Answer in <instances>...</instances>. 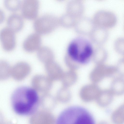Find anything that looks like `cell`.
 Wrapping results in <instances>:
<instances>
[{
    "label": "cell",
    "mask_w": 124,
    "mask_h": 124,
    "mask_svg": "<svg viewBox=\"0 0 124 124\" xmlns=\"http://www.w3.org/2000/svg\"><path fill=\"white\" fill-rule=\"evenodd\" d=\"M39 99L36 91L26 86L17 88L13 92L11 97L14 110L17 114L23 115L33 113L37 106Z\"/></svg>",
    "instance_id": "cell-1"
},
{
    "label": "cell",
    "mask_w": 124,
    "mask_h": 124,
    "mask_svg": "<svg viewBox=\"0 0 124 124\" xmlns=\"http://www.w3.org/2000/svg\"><path fill=\"white\" fill-rule=\"evenodd\" d=\"M92 44L82 37L75 38L69 44L65 58L81 63H85L93 53Z\"/></svg>",
    "instance_id": "cell-2"
},
{
    "label": "cell",
    "mask_w": 124,
    "mask_h": 124,
    "mask_svg": "<svg viewBox=\"0 0 124 124\" xmlns=\"http://www.w3.org/2000/svg\"><path fill=\"white\" fill-rule=\"evenodd\" d=\"M56 124H95L90 113L81 107L73 106L63 110L58 117Z\"/></svg>",
    "instance_id": "cell-3"
},
{
    "label": "cell",
    "mask_w": 124,
    "mask_h": 124,
    "mask_svg": "<svg viewBox=\"0 0 124 124\" xmlns=\"http://www.w3.org/2000/svg\"><path fill=\"white\" fill-rule=\"evenodd\" d=\"M59 23V19L55 16L46 14L37 18L34 23V27L37 33L45 34L52 31Z\"/></svg>",
    "instance_id": "cell-4"
},
{
    "label": "cell",
    "mask_w": 124,
    "mask_h": 124,
    "mask_svg": "<svg viewBox=\"0 0 124 124\" xmlns=\"http://www.w3.org/2000/svg\"><path fill=\"white\" fill-rule=\"evenodd\" d=\"M92 20L94 26L107 29L113 27L117 21L116 16L113 13L103 10L97 11Z\"/></svg>",
    "instance_id": "cell-5"
},
{
    "label": "cell",
    "mask_w": 124,
    "mask_h": 124,
    "mask_svg": "<svg viewBox=\"0 0 124 124\" xmlns=\"http://www.w3.org/2000/svg\"><path fill=\"white\" fill-rule=\"evenodd\" d=\"M16 33L7 26L0 30V43L2 49L9 52L13 50L16 45Z\"/></svg>",
    "instance_id": "cell-6"
},
{
    "label": "cell",
    "mask_w": 124,
    "mask_h": 124,
    "mask_svg": "<svg viewBox=\"0 0 124 124\" xmlns=\"http://www.w3.org/2000/svg\"><path fill=\"white\" fill-rule=\"evenodd\" d=\"M39 3L36 0H25L22 2L21 14L24 18L32 19L37 18Z\"/></svg>",
    "instance_id": "cell-7"
},
{
    "label": "cell",
    "mask_w": 124,
    "mask_h": 124,
    "mask_svg": "<svg viewBox=\"0 0 124 124\" xmlns=\"http://www.w3.org/2000/svg\"><path fill=\"white\" fill-rule=\"evenodd\" d=\"M94 26L92 19L82 16L78 20L74 27L78 34L86 35H89Z\"/></svg>",
    "instance_id": "cell-8"
},
{
    "label": "cell",
    "mask_w": 124,
    "mask_h": 124,
    "mask_svg": "<svg viewBox=\"0 0 124 124\" xmlns=\"http://www.w3.org/2000/svg\"><path fill=\"white\" fill-rule=\"evenodd\" d=\"M30 71L29 65L23 62H18L11 67V75L17 81L24 79L29 74Z\"/></svg>",
    "instance_id": "cell-9"
},
{
    "label": "cell",
    "mask_w": 124,
    "mask_h": 124,
    "mask_svg": "<svg viewBox=\"0 0 124 124\" xmlns=\"http://www.w3.org/2000/svg\"><path fill=\"white\" fill-rule=\"evenodd\" d=\"M41 38L40 34L34 33L28 35L23 40L22 46L26 51L31 52L38 49L40 47Z\"/></svg>",
    "instance_id": "cell-10"
},
{
    "label": "cell",
    "mask_w": 124,
    "mask_h": 124,
    "mask_svg": "<svg viewBox=\"0 0 124 124\" xmlns=\"http://www.w3.org/2000/svg\"><path fill=\"white\" fill-rule=\"evenodd\" d=\"M66 13L77 19L82 16L85 11L83 2L79 0H72L68 3Z\"/></svg>",
    "instance_id": "cell-11"
},
{
    "label": "cell",
    "mask_w": 124,
    "mask_h": 124,
    "mask_svg": "<svg viewBox=\"0 0 124 124\" xmlns=\"http://www.w3.org/2000/svg\"><path fill=\"white\" fill-rule=\"evenodd\" d=\"M89 35L93 42L100 46L107 40L108 33L107 29L95 26Z\"/></svg>",
    "instance_id": "cell-12"
},
{
    "label": "cell",
    "mask_w": 124,
    "mask_h": 124,
    "mask_svg": "<svg viewBox=\"0 0 124 124\" xmlns=\"http://www.w3.org/2000/svg\"><path fill=\"white\" fill-rule=\"evenodd\" d=\"M24 19L21 14L12 13L7 18V26L16 33L23 29L24 23Z\"/></svg>",
    "instance_id": "cell-13"
},
{
    "label": "cell",
    "mask_w": 124,
    "mask_h": 124,
    "mask_svg": "<svg viewBox=\"0 0 124 124\" xmlns=\"http://www.w3.org/2000/svg\"><path fill=\"white\" fill-rule=\"evenodd\" d=\"M51 80L48 77L41 75L36 76L33 78L32 84L33 88L36 91H45L50 87Z\"/></svg>",
    "instance_id": "cell-14"
},
{
    "label": "cell",
    "mask_w": 124,
    "mask_h": 124,
    "mask_svg": "<svg viewBox=\"0 0 124 124\" xmlns=\"http://www.w3.org/2000/svg\"><path fill=\"white\" fill-rule=\"evenodd\" d=\"M45 65L48 78L51 80L62 79L64 73L58 64L52 61L46 63Z\"/></svg>",
    "instance_id": "cell-15"
},
{
    "label": "cell",
    "mask_w": 124,
    "mask_h": 124,
    "mask_svg": "<svg viewBox=\"0 0 124 124\" xmlns=\"http://www.w3.org/2000/svg\"><path fill=\"white\" fill-rule=\"evenodd\" d=\"M38 50V56L41 61L46 63L53 61L54 54L49 47L45 46H40Z\"/></svg>",
    "instance_id": "cell-16"
},
{
    "label": "cell",
    "mask_w": 124,
    "mask_h": 124,
    "mask_svg": "<svg viewBox=\"0 0 124 124\" xmlns=\"http://www.w3.org/2000/svg\"><path fill=\"white\" fill-rule=\"evenodd\" d=\"M11 67L9 63L4 60H0V80H5L11 75Z\"/></svg>",
    "instance_id": "cell-17"
},
{
    "label": "cell",
    "mask_w": 124,
    "mask_h": 124,
    "mask_svg": "<svg viewBox=\"0 0 124 124\" xmlns=\"http://www.w3.org/2000/svg\"><path fill=\"white\" fill-rule=\"evenodd\" d=\"M78 20L66 13L63 15L59 19V23L63 26L66 27H74Z\"/></svg>",
    "instance_id": "cell-18"
},
{
    "label": "cell",
    "mask_w": 124,
    "mask_h": 124,
    "mask_svg": "<svg viewBox=\"0 0 124 124\" xmlns=\"http://www.w3.org/2000/svg\"><path fill=\"white\" fill-rule=\"evenodd\" d=\"M22 2L19 0H5L3 2V4L7 9L15 13L20 10Z\"/></svg>",
    "instance_id": "cell-19"
},
{
    "label": "cell",
    "mask_w": 124,
    "mask_h": 124,
    "mask_svg": "<svg viewBox=\"0 0 124 124\" xmlns=\"http://www.w3.org/2000/svg\"><path fill=\"white\" fill-rule=\"evenodd\" d=\"M124 39L122 38H119L115 41L114 44L115 49L119 51H122L124 48Z\"/></svg>",
    "instance_id": "cell-20"
},
{
    "label": "cell",
    "mask_w": 124,
    "mask_h": 124,
    "mask_svg": "<svg viewBox=\"0 0 124 124\" xmlns=\"http://www.w3.org/2000/svg\"><path fill=\"white\" fill-rule=\"evenodd\" d=\"M6 18L5 13L4 11L0 8V24L2 23Z\"/></svg>",
    "instance_id": "cell-21"
},
{
    "label": "cell",
    "mask_w": 124,
    "mask_h": 124,
    "mask_svg": "<svg viewBox=\"0 0 124 124\" xmlns=\"http://www.w3.org/2000/svg\"><path fill=\"white\" fill-rule=\"evenodd\" d=\"M2 118L0 115V124H2Z\"/></svg>",
    "instance_id": "cell-22"
}]
</instances>
